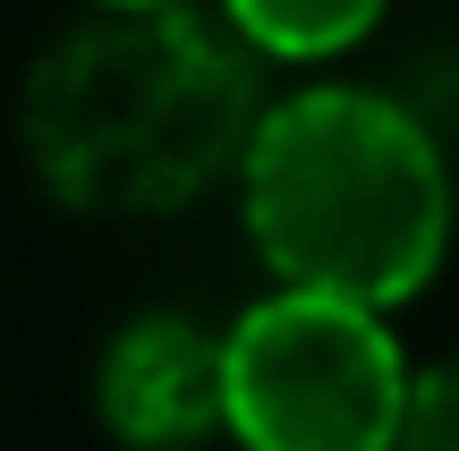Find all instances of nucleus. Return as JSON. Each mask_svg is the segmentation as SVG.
<instances>
[{"label":"nucleus","mask_w":459,"mask_h":451,"mask_svg":"<svg viewBox=\"0 0 459 451\" xmlns=\"http://www.w3.org/2000/svg\"><path fill=\"white\" fill-rule=\"evenodd\" d=\"M247 230L281 290L349 307H400L434 282L451 239V170L426 119L358 85H307L273 102L238 162Z\"/></svg>","instance_id":"1"},{"label":"nucleus","mask_w":459,"mask_h":451,"mask_svg":"<svg viewBox=\"0 0 459 451\" xmlns=\"http://www.w3.org/2000/svg\"><path fill=\"white\" fill-rule=\"evenodd\" d=\"M264 111L247 60L196 17H102L43 51L26 136L51 196L85 213L187 204L221 162H247Z\"/></svg>","instance_id":"2"},{"label":"nucleus","mask_w":459,"mask_h":451,"mask_svg":"<svg viewBox=\"0 0 459 451\" xmlns=\"http://www.w3.org/2000/svg\"><path fill=\"white\" fill-rule=\"evenodd\" d=\"M230 435L247 451H400L417 375L392 324L349 299H281L247 307L221 333Z\"/></svg>","instance_id":"3"},{"label":"nucleus","mask_w":459,"mask_h":451,"mask_svg":"<svg viewBox=\"0 0 459 451\" xmlns=\"http://www.w3.org/2000/svg\"><path fill=\"white\" fill-rule=\"evenodd\" d=\"M102 418L136 451H187L196 435L230 426L221 341H204L196 324H170V316L119 333L102 358Z\"/></svg>","instance_id":"4"},{"label":"nucleus","mask_w":459,"mask_h":451,"mask_svg":"<svg viewBox=\"0 0 459 451\" xmlns=\"http://www.w3.org/2000/svg\"><path fill=\"white\" fill-rule=\"evenodd\" d=\"M383 17V0H230V26L273 60H324L349 51Z\"/></svg>","instance_id":"5"},{"label":"nucleus","mask_w":459,"mask_h":451,"mask_svg":"<svg viewBox=\"0 0 459 451\" xmlns=\"http://www.w3.org/2000/svg\"><path fill=\"white\" fill-rule=\"evenodd\" d=\"M400 451H459V350L443 367L417 375V401H409V435Z\"/></svg>","instance_id":"6"},{"label":"nucleus","mask_w":459,"mask_h":451,"mask_svg":"<svg viewBox=\"0 0 459 451\" xmlns=\"http://www.w3.org/2000/svg\"><path fill=\"white\" fill-rule=\"evenodd\" d=\"M102 9H111V17H170L179 0H102Z\"/></svg>","instance_id":"7"}]
</instances>
